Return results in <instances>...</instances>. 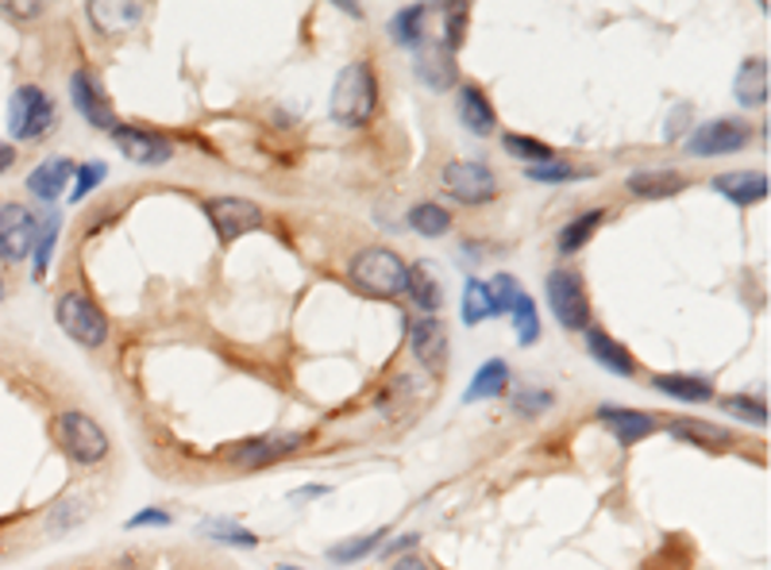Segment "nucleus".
Returning <instances> with one entry per match:
<instances>
[{"label":"nucleus","instance_id":"obj_12","mask_svg":"<svg viewBox=\"0 0 771 570\" xmlns=\"http://www.w3.org/2000/svg\"><path fill=\"white\" fill-rule=\"evenodd\" d=\"M112 143L120 147L124 159L139 162V167H167L178 154V147L167 136H154L147 128H131V123H117L112 128Z\"/></svg>","mask_w":771,"mask_h":570},{"label":"nucleus","instance_id":"obj_2","mask_svg":"<svg viewBox=\"0 0 771 570\" xmlns=\"http://www.w3.org/2000/svg\"><path fill=\"white\" fill-rule=\"evenodd\" d=\"M405 259L390 247H367L351 259L348 282L356 286V293L371 297V301H393L405 293Z\"/></svg>","mask_w":771,"mask_h":570},{"label":"nucleus","instance_id":"obj_27","mask_svg":"<svg viewBox=\"0 0 771 570\" xmlns=\"http://www.w3.org/2000/svg\"><path fill=\"white\" fill-rule=\"evenodd\" d=\"M424 16H429V8H424V4L398 8V12H393V20H390L393 43H401L405 51H421V43H424Z\"/></svg>","mask_w":771,"mask_h":570},{"label":"nucleus","instance_id":"obj_24","mask_svg":"<svg viewBox=\"0 0 771 570\" xmlns=\"http://www.w3.org/2000/svg\"><path fill=\"white\" fill-rule=\"evenodd\" d=\"M771 73H768V58H749V62L737 70V101L744 104V109H764L768 104V93H771Z\"/></svg>","mask_w":771,"mask_h":570},{"label":"nucleus","instance_id":"obj_21","mask_svg":"<svg viewBox=\"0 0 771 570\" xmlns=\"http://www.w3.org/2000/svg\"><path fill=\"white\" fill-rule=\"evenodd\" d=\"M459 120H463V128L471 131V136H479V139L494 136L498 112L479 86H459Z\"/></svg>","mask_w":771,"mask_h":570},{"label":"nucleus","instance_id":"obj_11","mask_svg":"<svg viewBox=\"0 0 771 570\" xmlns=\"http://www.w3.org/2000/svg\"><path fill=\"white\" fill-rule=\"evenodd\" d=\"M39 220L28 204H0V262H23L36 251Z\"/></svg>","mask_w":771,"mask_h":570},{"label":"nucleus","instance_id":"obj_46","mask_svg":"<svg viewBox=\"0 0 771 570\" xmlns=\"http://www.w3.org/2000/svg\"><path fill=\"white\" fill-rule=\"evenodd\" d=\"M12 167H16V147L0 143V173H8Z\"/></svg>","mask_w":771,"mask_h":570},{"label":"nucleus","instance_id":"obj_22","mask_svg":"<svg viewBox=\"0 0 771 570\" xmlns=\"http://www.w3.org/2000/svg\"><path fill=\"white\" fill-rule=\"evenodd\" d=\"M86 12L101 36H120L143 20V4H128V0H93Z\"/></svg>","mask_w":771,"mask_h":570},{"label":"nucleus","instance_id":"obj_31","mask_svg":"<svg viewBox=\"0 0 771 570\" xmlns=\"http://www.w3.org/2000/svg\"><path fill=\"white\" fill-rule=\"evenodd\" d=\"M513 317V332H517V343L521 347H532L540 340V312H537V304H532V297L524 293H517L513 301H510V309H505Z\"/></svg>","mask_w":771,"mask_h":570},{"label":"nucleus","instance_id":"obj_47","mask_svg":"<svg viewBox=\"0 0 771 570\" xmlns=\"http://www.w3.org/2000/svg\"><path fill=\"white\" fill-rule=\"evenodd\" d=\"M8 297V286H4V274H0V301Z\"/></svg>","mask_w":771,"mask_h":570},{"label":"nucleus","instance_id":"obj_39","mask_svg":"<svg viewBox=\"0 0 771 570\" xmlns=\"http://www.w3.org/2000/svg\"><path fill=\"white\" fill-rule=\"evenodd\" d=\"M467 20H471V8L467 4H451L448 12H444V47L451 54L463 47V39H467Z\"/></svg>","mask_w":771,"mask_h":570},{"label":"nucleus","instance_id":"obj_25","mask_svg":"<svg viewBox=\"0 0 771 570\" xmlns=\"http://www.w3.org/2000/svg\"><path fill=\"white\" fill-rule=\"evenodd\" d=\"M405 293L413 297V304L424 312V317H432V312L444 304V289H440V282H437V274H432L429 262H417V267H409Z\"/></svg>","mask_w":771,"mask_h":570},{"label":"nucleus","instance_id":"obj_32","mask_svg":"<svg viewBox=\"0 0 771 570\" xmlns=\"http://www.w3.org/2000/svg\"><path fill=\"white\" fill-rule=\"evenodd\" d=\"M197 532L204 536V540H212V543H224V548H256L259 543V536L251 532V528H243V524H236V520H204Z\"/></svg>","mask_w":771,"mask_h":570},{"label":"nucleus","instance_id":"obj_48","mask_svg":"<svg viewBox=\"0 0 771 570\" xmlns=\"http://www.w3.org/2000/svg\"><path fill=\"white\" fill-rule=\"evenodd\" d=\"M278 570H301V567H278Z\"/></svg>","mask_w":771,"mask_h":570},{"label":"nucleus","instance_id":"obj_13","mask_svg":"<svg viewBox=\"0 0 771 570\" xmlns=\"http://www.w3.org/2000/svg\"><path fill=\"white\" fill-rule=\"evenodd\" d=\"M70 97H73V104H78V112L86 116L93 128H101V131L117 128V109H112L109 93H104L101 81H97L89 70L70 73Z\"/></svg>","mask_w":771,"mask_h":570},{"label":"nucleus","instance_id":"obj_14","mask_svg":"<svg viewBox=\"0 0 771 570\" xmlns=\"http://www.w3.org/2000/svg\"><path fill=\"white\" fill-rule=\"evenodd\" d=\"M598 424H605V432L618 436V443H625V448H633V443L660 432V417L641 409H625V404H602L598 409Z\"/></svg>","mask_w":771,"mask_h":570},{"label":"nucleus","instance_id":"obj_40","mask_svg":"<svg viewBox=\"0 0 771 570\" xmlns=\"http://www.w3.org/2000/svg\"><path fill=\"white\" fill-rule=\"evenodd\" d=\"M721 409L729 412V417L744 420V424H768V404L757 401V398H725L721 401Z\"/></svg>","mask_w":771,"mask_h":570},{"label":"nucleus","instance_id":"obj_26","mask_svg":"<svg viewBox=\"0 0 771 570\" xmlns=\"http://www.w3.org/2000/svg\"><path fill=\"white\" fill-rule=\"evenodd\" d=\"M652 386L660 393L675 401H687V404H702V401H713V386L707 378H694V374H655Z\"/></svg>","mask_w":771,"mask_h":570},{"label":"nucleus","instance_id":"obj_38","mask_svg":"<svg viewBox=\"0 0 771 570\" xmlns=\"http://www.w3.org/2000/svg\"><path fill=\"white\" fill-rule=\"evenodd\" d=\"M104 173H109V167L104 162H86V167H78L73 170V189H70V201L78 204V201H86L89 193H93L97 186L104 181Z\"/></svg>","mask_w":771,"mask_h":570},{"label":"nucleus","instance_id":"obj_7","mask_svg":"<svg viewBox=\"0 0 771 570\" xmlns=\"http://www.w3.org/2000/svg\"><path fill=\"white\" fill-rule=\"evenodd\" d=\"M440 189L459 204H490L498 197V178L487 162H448L440 170Z\"/></svg>","mask_w":771,"mask_h":570},{"label":"nucleus","instance_id":"obj_19","mask_svg":"<svg viewBox=\"0 0 771 570\" xmlns=\"http://www.w3.org/2000/svg\"><path fill=\"white\" fill-rule=\"evenodd\" d=\"M713 189H718L725 201H733L737 209H749V204H760L771 193L768 173L760 170H733V173H718L713 178Z\"/></svg>","mask_w":771,"mask_h":570},{"label":"nucleus","instance_id":"obj_5","mask_svg":"<svg viewBox=\"0 0 771 570\" xmlns=\"http://www.w3.org/2000/svg\"><path fill=\"white\" fill-rule=\"evenodd\" d=\"M59 123V109H54V97L43 93L39 86H20L8 101V131L20 143H36L47 131H54Z\"/></svg>","mask_w":771,"mask_h":570},{"label":"nucleus","instance_id":"obj_28","mask_svg":"<svg viewBox=\"0 0 771 570\" xmlns=\"http://www.w3.org/2000/svg\"><path fill=\"white\" fill-rule=\"evenodd\" d=\"M505 386H510V367H505L502 359H490V362H482L479 374L467 386V401L498 398V393H505Z\"/></svg>","mask_w":771,"mask_h":570},{"label":"nucleus","instance_id":"obj_34","mask_svg":"<svg viewBox=\"0 0 771 570\" xmlns=\"http://www.w3.org/2000/svg\"><path fill=\"white\" fill-rule=\"evenodd\" d=\"M409 224L421 231V236L440 239L451 231V212L440 209V204H432V201H424V204H413V209H409Z\"/></svg>","mask_w":771,"mask_h":570},{"label":"nucleus","instance_id":"obj_17","mask_svg":"<svg viewBox=\"0 0 771 570\" xmlns=\"http://www.w3.org/2000/svg\"><path fill=\"white\" fill-rule=\"evenodd\" d=\"M660 428H668L675 440L694 443V448H707V451H725L733 448V432L721 424H710V420H694V417H663Z\"/></svg>","mask_w":771,"mask_h":570},{"label":"nucleus","instance_id":"obj_29","mask_svg":"<svg viewBox=\"0 0 771 570\" xmlns=\"http://www.w3.org/2000/svg\"><path fill=\"white\" fill-rule=\"evenodd\" d=\"M602 220H605L602 209H587V212H579L575 220H568V224H563V231H560V251L563 254L582 251V247L594 239V231L602 228Z\"/></svg>","mask_w":771,"mask_h":570},{"label":"nucleus","instance_id":"obj_41","mask_svg":"<svg viewBox=\"0 0 771 570\" xmlns=\"http://www.w3.org/2000/svg\"><path fill=\"white\" fill-rule=\"evenodd\" d=\"M529 181H544V186H560V181H575L579 170L568 167V162H544V167H529L524 170Z\"/></svg>","mask_w":771,"mask_h":570},{"label":"nucleus","instance_id":"obj_42","mask_svg":"<svg viewBox=\"0 0 771 570\" xmlns=\"http://www.w3.org/2000/svg\"><path fill=\"white\" fill-rule=\"evenodd\" d=\"M170 524H174V517H170L167 509H139V513L128 520V528H170Z\"/></svg>","mask_w":771,"mask_h":570},{"label":"nucleus","instance_id":"obj_20","mask_svg":"<svg viewBox=\"0 0 771 570\" xmlns=\"http://www.w3.org/2000/svg\"><path fill=\"white\" fill-rule=\"evenodd\" d=\"M587 351L594 354L598 367L610 370V374H618V378H633L637 374L633 351H629L625 343L613 340L610 332H602V328H587Z\"/></svg>","mask_w":771,"mask_h":570},{"label":"nucleus","instance_id":"obj_4","mask_svg":"<svg viewBox=\"0 0 771 570\" xmlns=\"http://www.w3.org/2000/svg\"><path fill=\"white\" fill-rule=\"evenodd\" d=\"M54 317H59V328L78 347L97 351V347L109 343V317L81 289H66L59 301H54Z\"/></svg>","mask_w":771,"mask_h":570},{"label":"nucleus","instance_id":"obj_3","mask_svg":"<svg viewBox=\"0 0 771 570\" xmlns=\"http://www.w3.org/2000/svg\"><path fill=\"white\" fill-rule=\"evenodd\" d=\"M54 440H59V448L78 462V467H97V462H104L112 451L104 428L81 409H66L54 417Z\"/></svg>","mask_w":771,"mask_h":570},{"label":"nucleus","instance_id":"obj_1","mask_svg":"<svg viewBox=\"0 0 771 570\" xmlns=\"http://www.w3.org/2000/svg\"><path fill=\"white\" fill-rule=\"evenodd\" d=\"M379 112V78L371 62H351L340 70L332 89V120L343 128H367Z\"/></svg>","mask_w":771,"mask_h":570},{"label":"nucleus","instance_id":"obj_8","mask_svg":"<svg viewBox=\"0 0 771 570\" xmlns=\"http://www.w3.org/2000/svg\"><path fill=\"white\" fill-rule=\"evenodd\" d=\"M548 304H552L555 320L568 332H587L590 328V301L579 270H552L548 274Z\"/></svg>","mask_w":771,"mask_h":570},{"label":"nucleus","instance_id":"obj_6","mask_svg":"<svg viewBox=\"0 0 771 570\" xmlns=\"http://www.w3.org/2000/svg\"><path fill=\"white\" fill-rule=\"evenodd\" d=\"M752 143V128L744 120H710V123H699V128L687 136V147L683 151L691 159H721V154H737Z\"/></svg>","mask_w":771,"mask_h":570},{"label":"nucleus","instance_id":"obj_18","mask_svg":"<svg viewBox=\"0 0 771 570\" xmlns=\"http://www.w3.org/2000/svg\"><path fill=\"white\" fill-rule=\"evenodd\" d=\"M73 170H78V167H73L70 159L51 154V159H43L36 170L28 173V193L36 197V201H43V204H54L66 193V186H70Z\"/></svg>","mask_w":771,"mask_h":570},{"label":"nucleus","instance_id":"obj_36","mask_svg":"<svg viewBox=\"0 0 771 570\" xmlns=\"http://www.w3.org/2000/svg\"><path fill=\"white\" fill-rule=\"evenodd\" d=\"M59 231H62V217L59 212H51V217L39 224V236H36V278L43 282L47 278V267H51V254H54V239H59Z\"/></svg>","mask_w":771,"mask_h":570},{"label":"nucleus","instance_id":"obj_37","mask_svg":"<svg viewBox=\"0 0 771 570\" xmlns=\"http://www.w3.org/2000/svg\"><path fill=\"white\" fill-rule=\"evenodd\" d=\"M552 393H548V390H532V386H529V390H517L513 393V398H510V404H513V412H517V417H524V420H532V417H540V412H548V409H552Z\"/></svg>","mask_w":771,"mask_h":570},{"label":"nucleus","instance_id":"obj_43","mask_svg":"<svg viewBox=\"0 0 771 570\" xmlns=\"http://www.w3.org/2000/svg\"><path fill=\"white\" fill-rule=\"evenodd\" d=\"M0 12L4 16H39L43 8L39 4H0Z\"/></svg>","mask_w":771,"mask_h":570},{"label":"nucleus","instance_id":"obj_35","mask_svg":"<svg viewBox=\"0 0 771 570\" xmlns=\"http://www.w3.org/2000/svg\"><path fill=\"white\" fill-rule=\"evenodd\" d=\"M379 543H386V532L356 536V540H343V543H336V548H328V559H332V563H359V559L374 556Z\"/></svg>","mask_w":771,"mask_h":570},{"label":"nucleus","instance_id":"obj_44","mask_svg":"<svg viewBox=\"0 0 771 570\" xmlns=\"http://www.w3.org/2000/svg\"><path fill=\"white\" fill-rule=\"evenodd\" d=\"M390 570H432V567L424 563L421 556H405V559H398V563H393Z\"/></svg>","mask_w":771,"mask_h":570},{"label":"nucleus","instance_id":"obj_23","mask_svg":"<svg viewBox=\"0 0 771 570\" xmlns=\"http://www.w3.org/2000/svg\"><path fill=\"white\" fill-rule=\"evenodd\" d=\"M625 189L641 201H668V197L683 193L687 178L679 170H641V173H629Z\"/></svg>","mask_w":771,"mask_h":570},{"label":"nucleus","instance_id":"obj_16","mask_svg":"<svg viewBox=\"0 0 771 570\" xmlns=\"http://www.w3.org/2000/svg\"><path fill=\"white\" fill-rule=\"evenodd\" d=\"M409 347H413L417 362H421L429 374H440L448 362V328L437 317H421L409 328Z\"/></svg>","mask_w":771,"mask_h":570},{"label":"nucleus","instance_id":"obj_9","mask_svg":"<svg viewBox=\"0 0 771 570\" xmlns=\"http://www.w3.org/2000/svg\"><path fill=\"white\" fill-rule=\"evenodd\" d=\"M204 217H209L220 243H236L248 231H259L262 220H267L259 204L248 201V197H209L204 201Z\"/></svg>","mask_w":771,"mask_h":570},{"label":"nucleus","instance_id":"obj_45","mask_svg":"<svg viewBox=\"0 0 771 570\" xmlns=\"http://www.w3.org/2000/svg\"><path fill=\"white\" fill-rule=\"evenodd\" d=\"M417 540H421V536H417V532L401 536V540H398V543H390V548H386V556H401V551H409V548H413V543H417Z\"/></svg>","mask_w":771,"mask_h":570},{"label":"nucleus","instance_id":"obj_15","mask_svg":"<svg viewBox=\"0 0 771 570\" xmlns=\"http://www.w3.org/2000/svg\"><path fill=\"white\" fill-rule=\"evenodd\" d=\"M413 70H417V78H421V86H429L432 93H448V89L459 86L455 54H451L444 43H429V39H424L421 51H417Z\"/></svg>","mask_w":771,"mask_h":570},{"label":"nucleus","instance_id":"obj_33","mask_svg":"<svg viewBox=\"0 0 771 570\" xmlns=\"http://www.w3.org/2000/svg\"><path fill=\"white\" fill-rule=\"evenodd\" d=\"M502 151L510 154V159L529 162V167H544V162H555L552 147L540 143V139H532V136H517V131H505V136H502Z\"/></svg>","mask_w":771,"mask_h":570},{"label":"nucleus","instance_id":"obj_10","mask_svg":"<svg viewBox=\"0 0 771 570\" xmlns=\"http://www.w3.org/2000/svg\"><path fill=\"white\" fill-rule=\"evenodd\" d=\"M306 448V436L301 432H270V436H256V440H243L228 451V462L236 470H259L270 467V462H282L290 459L293 451Z\"/></svg>","mask_w":771,"mask_h":570},{"label":"nucleus","instance_id":"obj_30","mask_svg":"<svg viewBox=\"0 0 771 570\" xmlns=\"http://www.w3.org/2000/svg\"><path fill=\"white\" fill-rule=\"evenodd\" d=\"M498 317V304L494 297H490V286L479 282V278H471V282L463 286V324H487V320Z\"/></svg>","mask_w":771,"mask_h":570}]
</instances>
